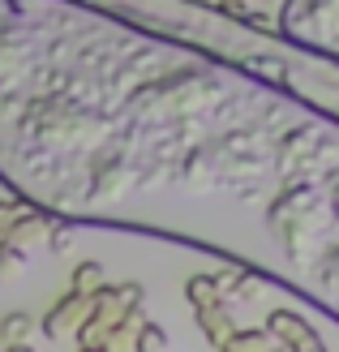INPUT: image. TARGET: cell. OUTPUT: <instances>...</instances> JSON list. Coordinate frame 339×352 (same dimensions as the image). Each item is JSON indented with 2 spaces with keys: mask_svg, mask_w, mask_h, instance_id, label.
I'll return each mask as SVG.
<instances>
[{
  "mask_svg": "<svg viewBox=\"0 0 339 352\" xmlns=\"http://www.w3.org/2000/svg\"><path fill=\"white\" fill-rule=\"evenodd\" d=\"M262 327L275 336V344H288L292 352H327V344L314 331V322L300 318V314H292V309H271Z\"/></svg>",
  "mask_w": 339,
  "mask_h": 352,
  "instance_id": "1",
  "label": "cell"
},
{
  "mask_svg": "<svg viewBox=\"0 0 339 352\" xmlns=\"http://www.w3.org/2000/svg\"><path fill=\"white\" fill-rule=\"evenodd\" d=\"M86 314H91V301L78 296V292H65L61 301L39 318V331H43L47 340H69V336H78V327H82Z\"/></svg>",
  "mask_w": 339,
  "mask_h": 352,
  "instance_id": "2",
  "label": "cell"
},
{
  "mask_svg": "<svg viewBox=\"0 0 339 352\" xmlns=\"http://www.w3.org/2000/svg\"><path fill=\"white\" fill-rule=\"evenodd\" d=\"M146 327V314L142 309H129L108 327V340H103V352H138V336Z\"/></svg>",
  "mask_w": 339,
  "mask_h": 352,
  "instance_id": "3",
  "label": "cell"
},
{
  "mask_svg": "<svg viewBox=\"0 0 339 352\" xmlns=\"http://www.w3.org/2000/svg\"><path fill=\"white\" fill-rule=\"evenodd\" d=\"M193 318H198V331L210 340V348H228V340L237 336V322H232L228 305H210V309H193Z\"/></svg>",
  "mask_w": 339,
  "mask_h": 352,
  "instance_id": "4",
  "label": "cell"
},
{
  "mask_svg": "<svg viewBox=\"0 0 339 352\" xmlns=\"http://www.w3.org/2000/svg\"><path fill=\"white\" fill-rule=\"evenodd\" d=\"M52 232V223H47V215H39V210H22L9 228H5V236H0V245H30V241H43Z\"/></svg>",
  "mask_w": 339,
  "mask_h": 352,
  "instance_id": "5",
  "label": "cell"
},
{
  "mask_svg": "<svg viewBox=\"0 0 339 352\" xmlns=\"http://www.w3.org/2000/svg\"><path fill=\"white\" fill-rule=\"evenodd\" d=\"M99 288H108V267H103V262H95V258L78 262L74 275H69V292H78V296H86V301H91Z\"/></svg>",
  "mask_w": 339,
  "mask_h": 352,
  "instance_id": "6",
  "label": "cell"
},
{
  "mask_svg": "<svg viewBox=\"0 0 339 352\" xmlns=\"http://www.w3.org/2000/svg\"><path fill=\"white\" fill-rule=\"evenodd\" d=\"M185 301L193 309H210V305H228V296L219 292L215 275H189L185 279Z\"/></svg>",
  "mask_w": 339,
  "mask_h": 352,
  "instance_id": "7",
  "label": "cell"
},
{
  "mask_svg": "<svg viewBox=\"0 0 339 352\" xmlns=\"http://www.w3.org/2000/svg\"><path fill=\"white\" fill-rule=\"evenodd\" d=\"M34 331H39V318L26 314V309H13V314L0 318V340H5V344H30Z\"/></svg>",
  "mask_w": 339,
  "mask_h": 352,
  "instance_id": "8",
  "label": "cell"
},
{
  "mask_svg": "<svg viewBox=\"0 0 339 352\" xmlns=\"http://www.w3.org/2000/svg\"><path fill=\"white\" fill-rule=\"evenodd\" d=\"M271 348H275V336L266 327H245V331L237 327V336L228 340L223 352H271Z\"/></svg>",
  "mask_w": 339,
  "mask_h": 352,
  "instance_id": "9",
  "label": "cell"
},
{
  "mask_svg": "<svg viewBox=\"0 0 339 352\" xmlns=\"http://www.w3.org/2000/svg\"><path fill=\"white\" fill-rule=\"evenodd\" d=\"M91 314H95V318H103V322H116L120 314H129V309H124V301H120V288H116V284L99 288V292L91 296Z\"/></svg>",
  "mask_w": 339,
  "mask_h": 352,
  "instance_id": "10",
  "label": "cell"
},
{
  "mask_svg": "<svg viewBox=\"0 0 339 352\" xmlns=\"http://www.w3.org/2000/svg\"><path fill=\"white\" fill-rule=\"evenodd\" d=\"M108 327L112 322H103V318H95V314H86L82 318V327H78V348H103V340H108Z\"/></svg>",
  "mask_w": 339,
  "mask_h": 352,
  "instance_id": "11",
  "label": "cell"
},
{
  "mask_svg": "<svg viewBox=\"0 0 339 352\" xmlns=\"http://www.w3.org/2000/svg\"><path fill=\"white\" fill-rule=\"evenodd\" d=\"M26 250H17V245H0V284L5 279H13L17 271H26Z\"/></svg>",
  "mask_w": 339,
  "mask_h": 352,
  "instance_id": "12",
  "label": "cell"
},
{
  "mask_svg": "<svg viewBox=\"0 0 339 352\" xmlns=\"http://www.w3.org/2000/svg\"><path fill=\"white\" fill-rule=\"evenodd\" d=\"M164 348H168V331L146 318V327H142V336H138V352H164Z\"/></svg>",
  "mask_w": 339,
  "mask_h": 352,
  "instance_id": "13",
  "label": "cell"
},
{
  "mask_svg": "<svg viewBox=\"0 0 339 352\" xmlns=\"http://www.w3.org/2000/svg\"><path fill=\"white\" fill-rule=\"evenodd\" d=\"M116 288H120L124 309H142V305H146V288H142L138 279H124V284H116Z\"/></svg>",
  "mask_w": 339,
  "mask_h": 352,
  "instance_id": "14",
  "label": "cell"
},
{
  "mask_svg": "<svg viewBox=\"0 0 339 352\" xmlns=\"http://www.w3.org/2000/svg\"><path fill=\"white\" fill-rule=\"evenodd\" d=\"M5 352H39V348H30V344H5Z\"/></svg>",
  "mask_w": 339,
  "mask_h": 352,
  "instance_id": "15",
  "label": "cell"
},
{
  "mask_svg": "<svg viewBox=\"0 0 339 352\" xmlns=\"http://www.w3.org/2000/svg\"><path fill=\"white\" fill-rule=\"evenodd\" d=\"M271 352H292V348H288V344H275V348H271Z\"/></svg>",
  "mask_w": 339,
  "mask_h": 352,
  "instance_id": "16",
  "label": "cell"
},
{
  "mask_svg": "<svg viewBox=\"0 0 339 352\" xmlns=\"http://www.w3.org/2000/svg\"><path fill=\"white\" fill-rule=\"evenodd\" d=\"M193 5H210V0H193ZM215 5H219V0H215Z\"/></svg>",
  "mask_w": 339,
  "mask_h": 352,
  "instance_id": "17",
  "label": "cell"
},
{
  "mask_svg": "<svg viewBox=\"0 0 339 352\" xmlns=\"http://www.w3.org/2000/svg\"><path fill=\"white\" fill-rule=\"evenodd\" d=\"M262 5H279V0H262Z\"/></svg>",
  "mask_w": 339,
  "mask_h": 352,
  "instance_id": "18",
  "label": "cell"
}]
</instances>
